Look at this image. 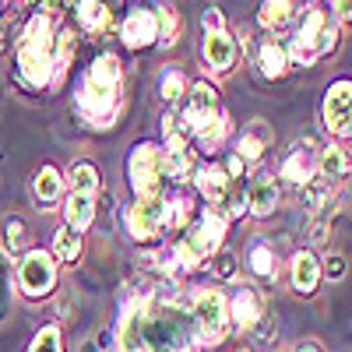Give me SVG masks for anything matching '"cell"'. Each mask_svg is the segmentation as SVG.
<instances>
[{"mask_svg": "<svg viewBox=\"0 0 352 352\" xmlns=\"http://www.w3.org/2000/svg\"><path fill=\"white\" fill-rule=\"evenodd\" d=\"M127 184L134 190V201L162 197V148L152 141H141L127 155Z\"/></svg>", "mask_w": 352, "mask_h": 352, "instance_id": "obj_6", "label": "cell"}, {"mask_svg": "<svg viewBox=\"0 0 352 352\" xmlns=\"http://www.w3.org/2000/svg\"><path fill=\"white\" fill-rule=\"evenodd\" d=\"M275 144V131L268 120H261V116H254V120H247V127L236 134V148H232V155H236L243 166H254L264 159V152H268Z\"/></svg>", "mask_w": 352, "mask_h": 352, "instance_id": "obj_14", "label": "cell"}, {"mask_svg": "<svg viewBox=\"0 0 352 352\" xmlns=\"http://www.w3.org/2000/svg\"><path fill=\"white\" fill-rule=\"evenodd\" d=\"M169 201V229H187L190 226V215H194V197L187 190L166 197Z\"/></svg>", "mask_w": 352, "mask_h": 352, "instance_id": "obj_35", "label": "cell"}, {"mask_svg": "<svg viewBox=\"0 0 352 352\" xmlns=\"http://www.w3.org/2000/svg\"><path fill=\"white\" fill-rule=\"evenodd\" d=\"M74 14H78V25L88 36H102L113 25V11L106 4H99V0H81V4H74Z\"/></svg>", "mask_w": 352, "mask_h": 352, "instance_id": "obj_24", "label": "cell"}, {"mask_svg": "<svg viewBox=\"0 0 352 352\" xmlns=\"http://www.w3.org/2000/svg\"><path fill=\"white\" fill-rule=\"evenodd\" d=\"M96 219V197L88 194H67L64 197V226L74 232H85Z\"/></svg>", "mask_w": 352, "mask_h": 352, "instance_id": "obj_25", "label": "cell"}, {"mask_svg": "<svg viewBox=\"0 0 352 352\" xmlns=\"http://www.w3.org/2000/svg\"><path fill=\"white\" fill-rule=\"evenodd\" d=\"M162 176L173 184H187L190 176L197 173V159H194V148H190V138L184 134V127L176 124V113L162 116Z\"/></svg>", "mask_w": 352, "mask_h": 352, "instance_id": "obj_7", "label": "cell"}, {"mask_svg": "<svg viewBox=\"0 0 352 352\" xmlns=\"http://www.w3.org/2000/svg\"><path fill=\"white\" fill-rule=\"evenodd\" d=\"M120 43L127 50H148L159 43V18L152 8H134L120 25Z\"/></svg>", "mask_w": 352, "mask_h": 352, "instance_id": "obj_16", "label": "cell"}, {"mask_svg": "<svg viewBox=\"0 0 352 352\" xmlns=\"http://www.w3.org/2000/svg\"><path fill=\"white\" fill-rule=\"evenodd\" d=\"M257 67L264 78H285L289 74V53H285V43L278 36H264L257 43Z\"/></svg>", "mask_w": 352, "mask_h": 352, "instance_id": "obj_20", "label": "cell"}, {"mask_svg": "<svg viewBox=\"0 0 352 352\" xmlns=\"http://www.w3.org/2000/svg\"><path fill=\"white\" fill-rule=\"evenodd\" d=\"M64 184L71 187V194H88V197H96L99 194V169L96 162H88V159H78L67 166V176H64Z\"/></svg>", "mask_w": 352, "mask_h": 352, "instance_id": "obj_26", "label": "cell"}, {"mask_svg": "<svg viewBox=\"0 0 352 352\" xmlns=\"http://www.w3.org/2000/svg\"><path fill=\"white\" fill-rule=\"evenodd\" d=\"M124 219H127L131 240L134 243H148L169 226V201H166V194L162 197H148V201H134Z\"/></svg>", "mask_w": 352, "mask_h": 352, "instance_id": "obj_10", "label": "cell"}, {"mask_svg": "<svg viewBox=\"0 0 352 352\" xmlns=\"http://www.w3.org/2000/svg\"><path fill=\"white\" fill-rule=\"evenodd\" d=\"M148 268H155L162 278H176V275H184L180 272V257H176V250L173 247H159V250H152V254H144L141 257Z\"/></svg>", "mask_w": 352, "mask_h": 352, "instance_id": "obj_33", "label": "cell"}, {"mask_svg": "<svg viewBox=\"0 0 352 352\" xmlns=\"http://www.w3.org/2000/svg\"><path fill=\"white\" fill-rule=\"evenodd\" d=\"M320 272H324L331 282L345 278V257H342V254H331V257H324V268H320Z\"/></svg>", "mask_w": 352, "mask_h": 352, "instance_id": "obj_42", "label": "cell"}, {"mask_svg": "<svg viewBox=\"0 0 352 352\" xmlns=\"http://www.w3.org/2000/svg\"><path fill=\"white\" fill-rule=\"evenodd\" d=\"M222 113V102H219V88L212 81H194L187 88V96L180 99V113H176V124L184 127L187 138L201 134L208 127L215 116Z\"/></svg>", "mask_w": 352, "mask_h": 352, "instance_id": "obj_8", "label": "cell"}, {"mask_svg": "<svg viewBox=\"0 0 352 352\" xmlns=\"http://www.w3.org/2000/svg\"><path fill=\"white\" fill-rule=\"evenodd\" d=\"M278 180L272 169H257L250 180H247V190H243V204L254 219H268L275 208H278Z\"/></svg>", "mask_w": 352, "mask_h": 352, "instance_id": "obj_13", "label": "cell"}, {"mask_svg": "<svg viewBox=\"0 0 352 352\" xmlns=\"http://www.w3.org/2000/svg\"><path fill=\"white\" fill-rule=\"evenodd\" d=\"M28 352H64V342H60V328H56V324H46V328H39V335L32 338V345H28Z\"/></svg>", "mask_w": 352, "mask_h": 352, "instance_id": "obj_37", "label": "cell"}, {"mask_svg": "<svg viewBox=\"0 0 352 352\" xmlns=\"http://www.w3.org/2000/svg\"><path fill=\"white\" fill-rule=\"evenodd\" d=\"M320 120L335 138H352V81L338 78L328 85L324 102H320Z\"/></svg>", "mask_w": 352, "mask_h": 352, "instance_id": "obj_11", "label": "cell"}, {"mask_svg": "<svg viewBox=\"0 0 352 352\" xmlns=\"http://www.w3.org/2000/svg\"><path fill=\"white\" fill-rule=\"evenodd\" d=\"M28 240H32L28 226H25L18 215H11V219L4 222V236H0V247H4V254H8V257H25V254H28Z\"/></svg>", "mask_w": 352, "mask_h": 352, "instance_id": "obj_31", "label": "cell"}, {"mask_svg": "<svg viewBox=\"0 0 352 352\" xmlns=\"http://www.w3.org/2000/svg\"><path fill=\"white\" fill-rule=\"evenodd\" d=\"M335 50H338V25L331 21L328 8H320V4L303 8L296 18V28H292V36L285 43L289 67H310Z\"/></svg>", "mask_w": 352, "mask_h": 352, "instance_id": "obj_3", "label": "cell"}, {"mask_svg": "<svg viewBox=\"0 0 352 352\" xmlns=\"http://www.w3.org/2000/svg\"><path fill=\"white\" fill-rule=\"evenodd\" d=\"M212 261H215V264H212V272H215V278H219V282H232V278H236V268H240L236 254H229V250H219V254H215Z\"/></svg>", "mask_w": 352, "mask_h": 352, "instance_id": "obj_38", "label": "cell"}, {"mask_svg": "<svg viewBox=\"0 0 352 352\" xmlns=\"http://www.w3.org/2000/svg\"><path fill=\"white\" fill-rule=\"evenodd\" d=\"M331 21L335 25H345V28H352V0H338V4H331Z\"/></svg>", "mask_w": 352, "mask_h": 352, "instance_id": "obj_41", "label": "cell"}, {"mask_svg": "<svg viewBox=\"0 0 352 352\" xmlns=\"http://www.w3.org/2000/svg\"><path fill=\"white\" fill-rule=\"evenodd\" d=\"M32 194H36V201L43 204V208H50V204H56V197L64 194V173L56 169V166H43V169L36 173Z\"/></svg>", "mask_w": 352, "mask_h": 352, "instance_id": "obj_28", "label": "cell"}, {"mask_svg": "<svg viewBox=\"0 0 352 352\" xmlns=\"http://www.w3.org/2000/svg\"><path fill=\"white\" fill-rule=\"evenodd\" d=\"M317 162H320V148H317V141L314 138H303V141H296L292 148L282 155V162H278V176L285 184H292V187H303V184H310L314 176H317Z\"/></svg>", "mask_w": 352, "mask_h": 352, "instance_id": "obj_12", "label": "cell"}, {"mask_svg": "<svg viewBox=\"0 0 352 352\" xmlns=\"http://www.w3.org/2000/svg\"><path fill=\"white\" fill-rule=\"evenodd\" d=\"M229 134H232V120H229V113L222 109L215 120L204 127L201 134H194V144H197V152H204V155H215L222 144L229 141Z\"/></svg>", "mask_w": 352, "mask_h": 352, "instance_id": "obj_27", "label": "cell"}, {"mask_svg": "<svg viewBox=\"0 0 352 352\" xmlns=\"http://www.w3.org/2000/svg\"><path fill=\"white\" fill-rule=\"evenodd\" d=\"M201 25H204V36H212V32H226V18L219 8H208L201 14Z\"/></svg>", "mask_w": 352, "mask_h": 352, "instance_id": "obj_40", "label": "cell"}, {"mask_svg": "<svg viewBox=\"0 0 352 352\" xmlns=\"http://www.w3.org/2000/svg\"><path fill=\"white\" fill-rule=\"evenodd\" d=\"M201 56H204V67L212 74H229L240 64V43L232 32H212L201 43Z\"/></svg>", "mask_w": 352, "mask_h": 352, "instance_id": "obj_15", "label": "cell"}, {"mask_svg": "<svg viewBox=\"0 0 352 352\" xmlns=\"http://www.w3.org/2000/svg\"><path fill=\"white\" fill-rule=\"evenodd\" d=\"M194 180H197L201 197L208 201V208H215V212L229 208L232 201H240V197H232V180L226 176V169H222V166H215V162L201 166V169L194 173Z\"/></svg>", "mask_w": 352, "mask_h": 352, "instance_id": "obj_18", "label": "cell"}, {"mask_svg": "<svg viewBox=\"0 0 352 352\" xmlns=\"http://www.w3.org/2000/svg\"><path fill=\"white\" fill-rule=\"evenodd\" d=\"M317 173L328 176V180H345V176L352 173V144H345V141L324 144V148H320Z\"/></svg>", "mask_w": 352, "mask_h": 352, "instance_id": "obj_22", "label": "cell"}, {"mask_svg": "<svg viewBox=\"0 0 352 352\" xmlns=\"http://www.w3.org/2000/svg\"><path fill=\"white\" fill-rule=\"evenodd\" d=\"M226 303H229V328H240V331H250L257 320L268 314V310H264L261 292L250 289V285L232 289L229 296H226Z\"/></svg>", "mask_w": 352, "mask_h": 352, "instance_id": "obj_17", "label": "cell"}, {"mask_svg": "<svg viewBox=\"0 0 352 352\" xmlns=\"http://www.w3.org/2000/svg\"><path fill=\"white\" fill-rule=\"evenodd\" d=\"M300 11L303 8L292 4V0H268V4H261V11H257V25L264 32H285V28L296 25Z\"/></svg>", "mask_w": 352, "mask_h": 352, "instance_id": "obj_21", "label": "cell"}, {"mask_svg": "<svg viewBox=\"0 0 352 352\" xmlns=\"http://www.w3.org/2000/svg\"><path fill=\"white\" fill-rule=\"evenodd\" d=\"M155 18H159V43L173 46L176 39H180V14H176V8L173 4H159Z\"/></svg>", "mask_w": 352, "mask_h": 352, "instance_id": "obj_34", "label": "cell"}, {"mask_svg": "<svg viewBox=\"0 0 352 352\" xmlns=\"http://www.w3.org/2000/svg\"><path fill=\"white\" fill-rule=\"evenodd\" d=\"M222 169H226V176H229V180H240V176H243V173H247V166H243V162H240V159H236V155H229V159H226V166H222Z\"/></svg>", "mask_w": 352, "mask_h": 352, "instance_id": "obj_43", "label": "cell"}, {"mask_svg": "<svg viewBox=\"0 0 352 352\" xmlns=\"http://www.w3.org/2000/svg\"><path fill=\"white\" fill-rule=\"evenodd\" d=\"M74 46H78V36L71 32V28H60V32H56V81H60V74L71 67Z\"/></svg>", "mask_w": 352, "mask_h": 352, "instance_id": "obj_36", "label": "cell"}, {"mask_svg": "<svg viewBox=\"0 0 352 352\" xmlns=\"http://www.w3.org/2000/svg\"><path fill=\"white\" fill-rule=\"evenodd\" d=\"M250 335H254V342H257V345H272V342L278 338V328H275V317H268V314H264V317L257 320V324L250 328Z\"/></svg>", "mask_w": 352, "mask_h": 352, "instance_id": "obj_39", "label": "cell"}, {"mask_svg": "<svg viewBox=\"0 0 352 352\" xmlns=\"http://www.w3.org/2000/svg\"><path fill=\"white\" fill-rule=\"evenodd\" d=\"M56 18L50 11H36L25 21L18 39V81L32 92H43L56 81Z\"/></svg>", "mask_w": 352, "mask_h": 352, "instance_id": "obj_2", "label": "cell"}, {"mask_svg": "<svg viewBox=\"0 0 352 352\" xmlns=\"http://www.w3.org/2000/svg\"><path fill=\"white\" fill-rule=\"evenodd\" d=\"M81 250H85L81 232H74V229H67V226L56 229V236H53V261L78 264V261H81Z\"/></svg>", "mask_w": 352, "mask_h": 352, "instance_id": "obj_30", "label": "cell"}, {"mask_svg": "<svg viewBox=\"0 0 352 352\" xmlns=\"http://www.w3.org/2000/svg\"><path fill=\"white\" fill-rule=\"evenodd\" d=\"M292 352H328V349H324V345H320L317 338H303V342H300L296 349H292Z\"/></svg>", "mask_w": 352, "mask_h": 352, "instance_id": "obj_44", "label": "cell"}, {"mask_svg": "<svg viewBox=\"0 0 352 352\" xmlns=\"http://www.w3.org/2000/svg\"><path fill=\"white\" fill-rule=\"evenodd\" d=\"M159 96H162V102H180L184 96H187V88H190V81H187V74H184V67H166L162 74H159Z\"/></svg>", "mask_w": 352, "mask_h": 352, "instance_id": "obj_32", "label": "cell"}, {"mask_svg": "<svg viewBox=\"0 0 352 352\" xmlns=\"http://www.w3.org/2000/svg\"><path fill=\"white\" fill-rule=\"evenodd\" d=\"M289 275H292V289L300 292V296H314L324 272H320V257L314 250H300L289 264Z\"/></svg>", "mask_w": 352, "mask_h": 352, "instance_id": "obj_19", "label": "cell"}, {"mask_svg": "<svg viewBox=\"0 0 352 352\" xmlns=\"http://www.w3.org/2000/svg\"><path fill=\"white\" fill-rule=\"evenodd\" d=\"M74 109L88 127H109L124 109V64L116 53H99L96 64L85 71L78 92H74Z\"/></svg>", "mask_w": 352, "mask_h": 352, "instance_id": "obj_1", "label": "cell"}, {"mask_svg": "<svg viewBox=\"0 0 352 352\" xmlns=\"http://www.w3.org/2000/svg\"><path fill=\"white\" fill-rule=\"evenodd\" d=\"M247 268L257 282H275L278 278V257H275V247L268 240H254L250 250H247Z\"/></svg>", "mask_w": 352, "mask_h": 352, "instance_id": "obj_23", "label": "cell"}, {"mask_svg": "<svg viewBox=\"0 0 352 352\" xmlns=\"http://www.w3.org/2000/svg\"><path fill=\"white\" fill-rule=\"evenodd\" d=\"M187 317L194 328V342L197 349H212L229 335V303L222 289H194L190 303H187Z\"/></svg>", "mask_w": 352, "mask_h": 352, "instance_id": "obj_5", "label": "cell"}, {"mask_svg": "<svg viewBox=\"0 0 352 352\" xmlns=\"http://www.w3.org/2000/svg\"><path fill=\"white\" fill-rule=\"evenodd\" d=\"M14 285L21 296L28 300H43L56 289V261L50 257V250H28L18 261V272H14Z\"/></svg>", "mask_w": 352, "mask_h": 352, "instance_id": "obj_9", "label": "cell"}, {"mask_svg": "<svg viewBox=\"0 0 352 352\" xmlns=\"http://www.w3.org/2000/svg\"><path fill=\"white\" fill-rule=\"evenodd\" d=\"M226 229H229L226 212L204 208V212H201V219H197L194 226H187V232L173 243L176 257H180V272H197L204 261H212V257L222 250Z\"/></svg>", "mask_w": 352, "mask_h": 352, "instance_id": "obj_4", "label": "cell"}, {"mask_svg": "<svg viewBox=\"0 0 352 352\" xmlns=\"http://www.w3.org/2000/svg\"><path fill=\"white\" fill-rule=\"evenodd\" d=\"M331 190H335V180H328V176H314L310 184L300 187V201H303V208L307 212H324V204H331Z\"/></svg>", "mask_w": 352, "mask_h": 352, "instance_id": "obj_29", "label": "cell"}]
</instances>
